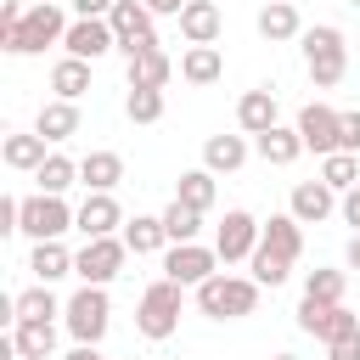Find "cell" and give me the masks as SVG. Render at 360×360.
I'll use <instances>...</instances> for the list:
<instances>
[{"label":"cell","instance_id":"cell-1","mask_svg":"<svg viewBox=\"0 0 360 360\" xmlns=\"http://www.w3.org/2000/svg\"><path fill=\"white\" fill-rule=\"evenodd\" d=\"M68 39V17H62V0H34L22 11V22L0 28V51L6 56H39L45 45H62Z\"/></svg>","mask_w":360,"mask_h":360},{"label":"cell","instance_id":"cell-2","mask_svg":"<svg viewBox=\"0 0 360 360\" xmlns=\"http://www.w3.org/2000/svg\"><path fill=\"white\" fill-rule=\"evenodd\" d=\"M298 39H304V68H309V84H315V90L343 84V73H349V39H343V28L315 22V28H304Z\"/></svg>","mask_w":360,"mask_h":360},{"label":"cell","instance_id":"cell-3","mask_svg":"<svg viewBox=\"0 0 360 360\" xmlns=\"http://www.w3.org/2000/svg\"><path fill=\"white\" fill-rule=\"evenodd\" d=\"M197 309H202L208 321H242V315L259 309V281H253V276H225V270H214V276L197 287Z\"/></svg>","mask_w":360,"mask_h":360},{"label":"cell","instance_id":"cell-4","mask_svg":"<svg viewBox=\"0 0 360 360\" xmlns=\"http://www.w3.org/2000/svg\"><path fill=\"white\" fill-rule=\"evenodd\" d=\"M180 304H186V287L169 281V276H158V281L141 292V304H135V332L152 338V343L174 338V326H180Z\"/></svg>","mask_w":360,"mask_h":360},{"label":"cell","instance_id":"cell-5","mask_svg":"<svg viewBox=\"0 0 360 360\" xmlns=\"http://www.w3.org/2000/svg\"><path fill=\"white\" fill-rule=\"evenodd\" d=\"M62 321H68L73 343H101V338H107V326H112V304H107V287H90V281H84V287L68 298Z\"/></svg>","mask_w":360,"mask_h":360},{"label":"cell","instance_id":"cell-6","mask_svg":"<svg viewBox=\"0 0 360 360\" xmlns=\"http://www.w3.org/2000/svg\"><path fill=\"white\" fill-rule=\"evenodd\" d=\"M124 259H129V242H124V236H90V242L73 253V276L90 281V287H107V281L124 270Z\"/></svg>","mask_w":360,"mask_h":360},{"label":"cell","instance_id":"cell-7","mask_svg":"<svg viewBox=\"0 0 360 360\" xmlns=\"http://www.w3.org/2000/svg\"><path fill=\"white\" fill-rule=\"evenodd\" d=\"M73 214H79V208H68L62 197L34 191V197H22V236H34V242H56L62 231H73Z\"/></svg>","mask_w":360,"mask_h":360},{"label":"cell","instance_id":"cell-8","mask_svg":"<svg viewBox=\"0 0 360 360\" xmlns=\"http://www.w3.org/2000/svg\"><path fill=\"white\" fill-rule=\"evenodd\" d=\"M219 264H225L219 248H202V242H169V253H163V276L180 287H202Z\"/></svg>","mask_w":360,"mask_h":360},{"label":"cell","instance_id":"cell-9","mask_svg":"<svg viewBox=\"0 0 360 360\" xmlns=\"http://www.w3.org/2000/svg\"><path fill=\"white\" fill-rule=\"evenodd\" d=\"M298 135H304V146H309L315 158L343 152V112L326 107V101H304V107H298Z\"/></svg>","mask_w":360,"mask_h":360},{"label":"cell","instance_id":"cell-10","mask_svg":"<svg viewBox=\"0 0 360 360\" xmlns=\"http://www.w3.org/2000/svg\"><path fill=\"white\" fill-rule=\"evenodd\" d=\"M259 236H264V225H259L248 208H225V219H219V231H214V248H219L225 264H242V259H253Z\"/></svg>","mask_w":360,"mask_h":360},{"label":"cell","instance_id":"cell-11","mask_svg":"<svg viewBox=\"0 0 360 360\" xmlns=\"http://www.w3.org/2000/svg\"><path fill=\"white\" fill-rule=\"evenodd\" d=\"M298 332H309V338L332 343V338H349V332H360V315H354V309H343V304L304 298V304H298Z\"/></svg>","mask_w":360,"mask_h":360},{"label":"cell","instance_id":"cell-12","mask_svg":"<svg viewBox=\"0 0 360 360\" xmlns=\"http://www.w3.org/2000/svg\"><path fill=\"white\" fill-rule=\"evenodd\" d=\"M107 22H112V34H118V51H124V56H135V51L158 45V34H152V11H146L141 0H118V6L107 11Z\"/></svg>","mask_w":360,"mask_h":360},{"label":"cell","instance_id":"cell-13","mask_svg":"<svg viewBox=\"0 0 360 360\" xmlns=\"http://www.w3.org/2000/svg\"><path fill=\"white\" fill-rule=\"evenodd\" d=\"M62 51H68V56H84V62H96V56L118 51V34H112V22H107V17H73V22H68V39H62Z\"/></svg>","mask_w":360,"mask_h":360},{"label":"cell","instance_id":"cell-14","mask_svg":"<svg viewBox=\"0 0 360 360\" xmlns=\"http://www.w3.org/2000/svg\"><path fill=\"white\" fill-rule=\"evenodd\" d=\"M287 214H292L298 225H321V219L338 214V191H332L326 180H298L292 197H287Z\"/></svg>","mask_w":360,"mask_h":360},{"label":"cell","instance_id":"cell-15","mask_svg":"<svg viewBox=\"0 0 360 360\" xmlns=\"http://www.w3.org/2000/svg\"><path fill=\"white\" fill-rule=\"evenodd\" d=\"M118 225H124V208H118L112 191H90L73 214V231H84V242L90 236H118Z\"/></svg>","mask_w":360,"mask_h":360},{"label":"cell","instance_id":"cell-16","mask_svg":"<svg viewBox=\"0 0 360 360\" xmlns=\"http://www.w3.org/2000/svg\"><path fill=\"white\" fill-rule=\"evenodd\" d=\"M174 22H180V39H186V45H214L219 28H225V17H219L214 0H186V11H180Z\"/></svg>","mask_w":360,"mask_h":360},{"label":"cell","instance_id":"cell-17","mask_svg":"<svg viewBox=\"0 0 360 360\" xmlns=\"http://www.w3.org/2000/svg\"><path fill=\"white\" fill-rule=\"evenodd\" d=\"M124 73H129V84H141V90H163V84L174 79V62H169L163 45H146V51L124 56Z\"/></svg>","mask_w":360,"mask_h":360},{"label":"cell","instance_id":"cell-18","mask_svg":"<svg viewBox=\"0 0 360 360\" xmlns=\"http://www.w3.org/2000/svg\"><path fill=\"white\" fill-rule=\"evenodd\" d=\"M253 152L264 158V163H276V169H287V163H298V152H309L304 146V135H298V124L287 129V124H270L264 135H253Z\"/></svg>","mask_w":360,"mask_h":360},{"label":"cell","instance_id":"cell-19","mask_svg":"<svg viewBox=\"0 0 360 360\" xmlns=\"http://www.w3.org/2000/svg\"><path fill=\"white\" fill-rule=\"evenodd\" d=\"M276 90L270 84H259V90H242V101H236V124H242V135H264L270 124H276Z\"/></svg>","mask_w":360,"mask_h":360},{"label":"cell","instance_id":"cell-20","mask_svg":"<svg viewBox=\"0 0 360 360\" xmlns=\"http://www.w3.org/2000/svg\"><path fill=\"white\" fill-rule=\"evenodd\" d=\"M259 34H264L270 45H287V39H298V34H304V22H298V6H292V0H270V6L259 11Z\"/></svg>","mask_w":360,"mask_h":360},{"label":"cell","instance_id":"cell-21","mask_svg":"<svg viewBox=\"0 0 360 360\" xmlns=\"http://www.w3.org/2000/svg\"><path fill=\"white\" fill-rule=\"evenodd\" d=\"M225 73V56H219V45H186V56H180V79L186 84H214Z\"/></svg>","mask_w":360,"mask_h":360},{"label":"cell","instance_id":"cell-22","mask_svg":"<svg viewBox=\"0 0 360 360\" xmlns=\"http://www.w3.org/2000/svg\"><path fill=\"white\" fill-rule=\"evenodd\" d=\"M34 129H39L51 146H56V141H68V135H79V101H62V96H56V101H45V107H39V118H34Z\"/></svg>","mask_w":360,"mask_h":360},{"label":"cell","instance_id":"cell-23","mask_svg":"<svg viewBox=\"0 0 360 360\" xmlns=\"http://www.w3.org/2000/svg\"><path fill=\"white\" fill-rule=\"evenodd\" d=\"M242 163H248V141H242V135H208V141H202V169L236 174Z\"/></svg>","mask_w":360,"mask_h":360},{"label":"cell","instance_id":"cell-24","mask_svg":"<svg viewBox=\"0 0 360 360\" xmlns=\"http://www.w3.org/2000/svg\"><path fill=\"white\" fill-rule=\"evenodd\" d=\"M259 242H264L270 253H281V259H292V264H298V253H304V225H298L292 214H270Z\"/></svg>","mask_w":360,"mask_h":360},{"label":"cell","instance_id":"cell-25","mask_svg":"<svg viewBox=\"0 0 360 360\" xmlns=\"http://www.w3.org/2000/svg\"><path fill=\"white\" fill-rule=\"evenodd\" d=\"M11 338H17V354L22 360H51L56 354V321H17Z\"/></svg>","mask_w":360,"mask_h":360},{"label":"cell","instance_id":"cell-26","mask_svg":"<svg viewBox=\"0 0 360 360\" xmlns=\"http://www.w3.org/2000/svg\"><path fill=\"white\" fill-rule=\"evenodd\" d=\"M79 180H84V191H112L124 180V158L118 152H90V158H79Z\"/></svg>","mask_w":360,"mask_h":360},{"label":"cell","instance_id":"cell-27","mask_svg":"<svg viewBox=\"0 0 360 360\" xmlns=\"http://www.w3.org/2000/svg\"><path fill=\"white\" fill-rule=\"evenodd\" d=\"M124 242H129V253H135V259H141V253H158V248H169L163 214H135V219H124Z\"/></svg>","mask_w":360,"mask_h":360},{"label":"cell","instance_id":"cell-28","mask_svg":"<svg viewBox=\"0 0 360 360\" xmlns=\"http://www.w3.org/2000/svg\"><path fill=\"white\" fill-rule=\"evenodd\" d=\"M28 270H34V281H62V276H73V253L62 248V236L56 242H34Z\"/></svg>","mask_w":360,"mask_h":360},{"label":"cell","instance_id":"cell-29","mask_svg":"<svg viewBox=\"0 0 360 360\" xmlns=\"http://www.w3.org/2000/svg\"><path fill=\"white\" fill-rule=\"evenodd\" d=\"M11 304H17V321H51V315H62V309H68V304H56L51 281H34V287H22ZM17 321H11V326H17Z\"/></svg>","mask_w":360,"mask_h":360},{"label":"cell","instance_id":"cell-30","mask_svg":"<svg viewBox=\"0 0 360 360\" xmlns=\"http://www.w3.org/2000/svg\"><path fill=\"white\" fill-rule=\"evenodd\" d=\"M51 90H56L62 101H79V96L90 90V62H84V56H62V62L51 68Z\"/></svg>","mask_w":360,"mask_h":360},{"label":"cell","instance_id":"cell-31","mask_svg":"<svg viewBox=\"0 0 360 360\" xmlns=\"http://www.w3.org/2000/svg\"><path fill=\"white\" fill-rule=\"evenodd\" d=\"M45 146H51V141H45L39 129H34V135H6V146H0V158H6L11 169H28V174H34V169H39L45 158H51Z\"/></svg>","mask_w":360,"mask_h":360},{"label":"cell","instance_id":"cell-32","mask_svg":"<svg viewBox=\"0 0 360 360\" xmlns=\"http://www.w3.org/2000/svg\"><path fill=\"white\" fill-rule=\"evenodd\" d=\"M321 180L343 197L349 186H360V152H326L321 158Z\"/></svg>","mask_w":360,"mask_h":360},{"label":"cell","instance_id":"cell-33","mask_svg":"<svg viewBox=\"0 0 360 360\" xmlns=\"http://www.w3.org/2000/svg\"><path fill=\"white\" fill-rule=\"evenodd\" d=\"M174 197L208 214V208H214V197H219V186H214V169H186V174H180V186H174Z\"/></svg>","mask_w":360,"mask_h":360},{"label":"cell","instance_id":"cell-34","mask_svg":"<svg viewBox=\"0 0 360 360\" xmlns=\"http://www.w3.org/2000/svg\"><path fill=\"white\" fill-rule=\"evenodd\" d=\"M34 180H39V191H51V197H62L73 180H79V163L73 158H62V152H51L39 169H34Z\"/></svg>","mask_w":360,"mask_h":360},{"label":"cell","instance_id":"cell-35","mask_svg":"<svg viewBox=\"0 0 360 360\" xmlns=\"http://www.w3.org/2000/svg\"><path fill=\"white\" fill-rule=\"evenodd\" d=\"M163 231H169V242H197V231H202V208H191V202H169L163 208Z\"/></svg>","mask_w":360,"mask_h":360},{"label":"cell","instance_id":"cell-36","mask_svg":"<svg viewBox=\"0 0 360 360\" xmlns=\"http://www.w3.org/2000/svg\"><path fill=\"white\" fill-rule=\"evenodd\" d=\"M124 118H129V124H158V118H163V90H141V84H129V96H124Z\"/></svg>","mask_w":360,"mask_h":360},{"label":"cell","instance_id":"cell-37","mask_svg":"<svg viewBox=\"0 0 360 360\" xmlns=\"http://www.w3.org/2000/svg\"><path fill=\"white\" fill-rule=\"evenodd\" d=\"M248 264H253V281H259V287H281V281H287V270H292V259L270 253L264 242L253 248V259H248Z\"/></svg>","mask_w":360,"mask_h":360},{"label":"cell","instance_id":"cell-38","mask_svg":"<svg viewBox=\"0 0 360 360\" xmlns=\"http://www.w3.org/2000/svg\"><path fill=\"white\" fill-rule=\"evenodd\" d=\"M343 287H349L343 270H309L304 276V298H321V304H343Z\"/></svg>","mask_w":360,"mask_h":360},{"label":"cell","instance_id":"cell-39","mask_svg":"<svg viewBox=\"0 0 360 360\" xmlns=\"http://www.w3.org/2000/svg\"><path fill=\"white\" fill-rule=\"evenodd\" d=\"M326 360H360V332H349V338H332V343H326Z\"/></svg>","mask_w":360,"mask_h":360},{"label":"cell","instance_id":"cell-40","mask_svg":"<svg viewBox=\"0 0 360 360\" xmlns=\"http://www.w3.org/2000/svg\"><path fill=\"white\" fill-rule=\"evenodd\" d=\"M338 214H343V225H354V231H360V186H349V191L338 197Z\"/></svg>","mask_w":360,"mask_h":360},{"label":"cell","instance_id":"cell-41","mask_svg":"<svg viewBox=\"0 0 360 360\" xmlns=\"http://www.w3.org/2000/svg\"><path fill=\"white\" fill-rule=\"evenodd\" d=\"M343 152H360V112H343Z\"/></svg>","mask_w":360,"mask_h":360},{"label":"cell","instance_id":"cell-42","mask_svg":"<svg viewBox=\"0 0 360 360\" xmlns=\"http://www.w3.org/2000/svg\"><path fill=\"white\" fill-rule=\"evenodd\" d=\"M68 6H73L79 17H107V11L118 6V0H68Z\"/></svg>","mask_w":360,"mask_h":360},{"label":"cell","instance_id":"cell-43","mask_svg":"<svg viewBox=\"0 0 360 360\" xmlns=\"http://www.w3.org/2000/svg\"><path fill=\"white\" fill-rule=\"evenodd\" d=\"M141 6H146L152 17H180V11H186V0H141Z\"/></svg>","mask_w":360,"mask_h":360},{"label":"cell","instance_id":"cell-44","mask_svg":"<svg viewBox=\"0 0 360 360\" xmlns=\"http://www.w3.org/2000/svg\"><path fill=\"white\" fill-rule=\"evenodd\" d=\"M62 360H101V349H96V343H73Z\"/></svg>","mask_w":360,"mask_h":360},{"label":"cell","instance_id":"cell-45","mask_svg":"<svg viewBox=\"0 0 360 360\" xmlns=\"http://www.w3.org/2000/svg\"><path fill=\"white\" fill-rule=\"evenodd\" d=\"M343 259H349V270H360V231L349 236V248H343Z\"/></svg>","mask_w":360,"mask_h":360},{"label":"cell","instance_id":"cell-46","mask_svg":"<svg viewBox=\"0 0 360 360\" xmlns=\"http://www.w3.org/2000/svg\"><path fill=\"white\" fill-rule=\"evenodd\" d=\"M270 360H298V354H270Z\"/></svg>","mask_w":360,"mask_h":360},{"label":"cell","instance_id":"cell-47","mask_svg":"<svg viewBox=\"0 0 360 360\" xmlns=\"http://www.w3.org/2000/svg\"><path fill=\"white\" fill-rule=\"evenodd\" d=\"M349 6H360V0H349Z\"/></svg>","mask_w":360,"mask_h":360},{"label":"cell","instance_id":"cell-48","mask_svg":"<svg viewBox=\"0 0 360 360\" xmlns=\"http://www.w3.org/2000/svg\"><path fill=\"white\" fill-rule=\"evenodd\" d=\"M101 360H107V354H101Z\"/></svg>","mask_w":360,"mask_h":360},{"label":"cell","instance_id":"cell-49","mask_svg":"<svg viewBox=\"0 0 360 360\" xmlns=\"http://www.w3.org/2000/svg\"><path fill=\"white\" fill-rule=\"evenodd\" d=\"M17 360H22V354H17Z\"/></svg>","mask_w":360,"mask_h":360}]
</instances>
